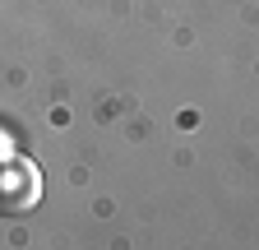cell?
I'll use <instances>...</instances> for the list:
<instances>
[{
    "label": "cell",
    "instance_id": "6da1fadb",
    "mask_svg": "<svg viewBox=\"0 0 259 250\" xmlns=\"http://www.w3.org/2000/svg\"><path fill=\"white\" fill-rule=\"evenodd\" d=\"M42 199V172L37 162L19 153H0V218H19Z\"/></svg>",
    "mask_w": 259,
    "mask_h": 250
},
{
    "label": "cell",
    "instance_id": "7a4b0ae2",
    "mask_svg": "<svg viewBox=\"0 0 259 250\" xmlns=\"http://www.w3.org/2000/svg\"><path fill=\"white\" fill-rule=\"evenodd\" d=\"M0 153H10V139H5V135H0Z\"/></svg>",
    "mask_w": 259,
    "mask_h": 250
}]
</instances>
